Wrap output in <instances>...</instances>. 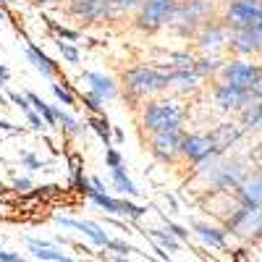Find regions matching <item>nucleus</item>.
Returning <instances> with one entry per match:
<instances>
[{
	"label": "nucleus",
	"instance_id": "nucleus-25",
	"mask_svg": "<svg viewBox=\"0 0 262 262\" xmlns=\"http://www.w3.org/2000/svg\"><path fill=\"white\" fill-rule=\"evenodd\" d=\"M170 74V84H176L179 90H194L196 81H200V76H196L191 69H176V71H168Z\"/></svg>",
	"mask_w": 262,
	"mask_h": 262
},
{
	"label": "nucleus",
	"instance_id": "nucleus-14",
	"mask_svg": "<svg viewBox=\"0 0 262 262\" xmlns=\"http://www.w3.org/2000/svg\"><path fill=\"white\" fill-rule=\"evenodd\" d=\"M228 45L238 53V55H254L259 53V39L254 34V29H228Z\"/></svg>",
	"mask_w": 262,
	"mask_h": 262
},
{
	"label": "nucleus",
	"instance_id": "nucleus-39",
	"mask_svg": "<svg viewBox=\"0 0 262 262\" xmlns=\"http://www.w3.org/2000/svg\"><path fill=\"white\" fill-rule=\"evenodd\" d=\"M13 189H16V191H29V189H32V181H29L27 176H24V179H16V181H13Z\"/></svg>",
	"mask_w": 262,
	"mask_h": 262
},
{
	"label": "nucleus",
	"instance_id": "nucleus-43",
	"mask_svg": "<svg viewBox=\"0 0 262 262\" xmlns=\"http://www.w3.org/2000/svg\"><path fill=\"white\" fill-rule=\"evenodd\" d=\"M123 139H126V134H123V131H121L118 126H113V142H116V144H121Z\"/></svg>",
	"mask_w": 262,
	"mask_h": 262
},
{
	"label": "nucleus",
	"instance_id": "nucleus-8",
	"mask_svg": "<svg viewBox=\"0 0 262 262\" xmlns=\"http://www.w3.org/2000/svg\"><path fill=\"white\" fill-rule=\"evenodd\" d=\"M212 100H215L221 113H233V111H242V107L252 100V92L238 90V86H233L228 81H221V84H215V90H212Z\"/></svg>",
	"mask_w": 262,
	"mask_h": 262
},
{
	"label": "nucleus",
	"instance_id": "nucleus-22",
	"mask_svg": "<svg viewBox=\"0 0 262 262\" xmlns=\"http://www.w3.org/2000/svg\"><path fill=\"white\" fill-rule=\"evenodd\" d=\"M86 126H90L95 134L102 139L105 147H111V142H113V126H111V121H107V116H90Z\"/></svg>",
	"mask_w": 262,
	"mask_h": 262
},
{
	"label": "nucleus",
	"instance_id": "nucleus-44",
	"mask_svg": "<svg viewBox=\"0 0 262 262\" xmlns=\"http://www.w3.org/2000/svg\"><path fill=\"white\" fill-rule=\"evenodd\" d=\"M90 184H92V191H105V184L95 176V179H90Z\"/></svg>",
	"mask_w": 262,
	"mask_h": 262
},
{
	"label": "nucleus",
	"instance_id": "nucleus-11",
	"mask_svg": "<svg viewBox=\"0 0 262 262\" xmlns=\"http://www.w3.org/2000/svg\"><path fill=\"white\" fill-rule=\"evenodd\" d=\"M212 152H217V149H215L210 134H184V142H181V152H179V155H184L189 163L196 165L200 160L210 158Z\"/></svg>",
	"mask_w": 262,
	"mask_h": 262
},
{
	"label": "nucleus",
	"instance_id": "nucleus-37",
	"mask_svg": "<svg viewBox=\"0 0 262 262\" xmlns=\"http://www.w3.org/2000/svg\"><path fill=\"white\" fill-rule=\"evenodd\" d=\"M168 231H170L173 236H176L179 242H184V238H189V231H186V228H181V226H176V223H168Z\"/></svg>",
	"mask_w": 262,
	"mask_h": 262
},
{
	"label": "nucleus",
	"instance_id": "nucleus-5",
	"mask_svg": "<svg viewBox=\"0 0 262 262\" xmlns=\"http://www.w3.org/2000/svg\"><path fill=\"white\" fill-rule=\"evenodd\" d=\"M262 16V0H228L221 21L228 29H249Z\"/></svg>",
	"mask_w": 262,
	"mask_h": 262
},
{
	"label": "nucleus",
	"instance_id": "nucleus-36",
	"mask_svg": "<svg viewBox=\"0 0 262 262\" xmlns=\"http://www.w3.org/2000/svg\"><path fill=\"white\" fill-rule=\"evenodd\" d=\"M21 163H24L29 170H39L42 168V160L37 155H32V152H24V155H21Z\"/></svg>",
	"mask_w": 262,
	"mask_h": 262
},
{
	"label": "nucleus",
	"instance_id": "nucleus-12",
	"mask_svg": "<svg viewBox=\"0 0 262 262\" xmlns=\"http://www.w3.org/2000/svg\"><path fill=\"white\" fill-rule=\"evenodd\" d=\"M238 202H242V207H249V210L262 207V173L259 170L242 181V186H238Z\"/></svg>",
	"mask_w": 262,
	"mask_h": 262
},
{
	"label": "nucleus",
	"instance_id": "nucleus-6",
	"mask_svg": "<svg viewBox=\"0 0 262 262\" xmlns=\"http://www.w3.org/2000/svg\"><path fill=\"white\" fill-rule=\"evenodd\" d=\"M221 76H223V81L238 86V90L252 92L254 86H257V81L262 79V66L238 60V58H236V60H226L223 69H221Z\"/></svg>",
	"mask_w": 262,
	"mask_h": 262
},
{
	"label": "nucleus",
	"instance_id": "nucleus-38",
	"mask_svg": "<svg viewBox=\"0 0 262 262\" xmlns=\"http://www.w3.org/2000/svg\"><path fill=\"white\" fill-rule=\"evenodd\" d=\"M0 262H27L21 254H16V252H3L0 249Z\"/></svg>",
	"mask_w": 262,
	"mask_h": 262
},
{
	"label": "nucleus",
	"instance_id": "nucleus-3",
	"mask_svg": "<svg viewBox=\"0 0 262 262\" xmlns=\"http://www.w3.org/2000/svg\"><path fill=\"white\" fill-rule=\"evenodd\" d=\"M181 123H184V111H181V105L173 102V100H152L142 111V126L149 134L181 128Z\"/></svg>",
	"mask_w": 262,
	"mask_h": 262
},
{
	"label": "nucleus",
	"instance_id": "nucleus-42",
	"mask_svg": "<svg viewBox=\"0 0 262 262\" xmlns=\"http://www.w3.org/2000/svg\"><path fill=\"white\" fill-rule=\"evenodd\" d=\"M0 131H11V134H18L21 128H16L13 123H8V121H0Z\"/></svg>",
	"mask_w": 262,
	"mask_h": 262
},
{
	"label": "nucleus",
	"instance_id": "nucleus-4",
	"mask_svg": "<svg viewBox=\"0 0 262 262\" xmlns=\"http://www.w3.org/2000/svg\"><path fill=\"white\" fill-rule=\"evenodd\" d=\"M176 6L179 0H142V6L137 11V27L147 34L168 27Z\"/></svg>",
	"mask_w": 262,
	"mask_h": 262
},
{
	"label": "nucleus",
	"instance_id": "nucleus-33",
	"mask_svg": "<svg viewBox=\"0 0 262 262\" xmlns=\"http://www.w3.org/2000/svg\"><path fill=\"white\" fill-rule=\"evenodd\" d=\"M69 168H71V179L74 176H84V163H81L79 152H71V155H69Z\"/></svg>",
	"mask_w": 262,
	"mask_h": 262
},
{
	"label": "nucleus",
	"instance_id": "nucleus-19",
	"mask_svg": "<svg viewBox=\"0 0 262 262\" xmlns=\"http://www.w3.org/2000/svg\"><path fill=\"white\" fill-rule=\"evenodd\" d=\"M194 231L200 233V238L205 244L215 247V249H223L226 247V231L215 228V226H207V223H194Z\"/></svg>",
	"mask_w": 262,
	"mask_h": 262
},
{
	"label": "nucleus",
	"instance_id": "nucleus-15",
	"mask_svg": "<svg viewBox=\"0 0 262 262\" xmlns=\"http://www.w3.org/2000/svg\"><path fill=\"white\" fill-rule=\"evenodd\" d=\"M210 139L215 144L217 152H226L228 147H233L238 139H242V126L236 123H221L215 131H210Z\"/></svg>",
	"mask_w": 262,
	"mask_h": 262
},
{
	"label": "nucleus",
	"instance_id": "nucleus-28",
	"mask_svg": "<svg viewBox=\"0 0 262 262\" xmlns=\"http://www.w3.org/2000/svg\"><path fill=\"white\" fill-rule=\"evenodd\" d=\"M53 95H55V100L60 102V105H66V107H76V95H74V90H71V84H66V81H55L53 84Z\"/></svg>",
	"mask_w": 262,
	"mask_h": 262
},
{
	"label": "nucleus",
	"instance_id": "nucleus-20",
	"mask_svg": "<svg viewBox=\"0 0 262 262\" xmlns=\"http://www.w3.org/2000/svg\"><path fill=\"white\" fill-rule=\"evenodd\" d=\"M24 97L29 100V105H32L34 111L39 113V118L45 121V126H58V118H55V107H53V105H48L45 100H42L39 95H34V92H27Z\"/></svg>",
	"mask_w": 262,
	"mask_h": 262
},
{
	"label": "nucleus",
	"instance_id": "nucleus-48",
	"mask_svg": "<svg viewBox=\"0 0 262 262\" xmlns=\"http://www.w3.org/2000/svg\"><path fill=\"white\" fill-rule=\"evenodd\" d=\"M0 105H6V97H3V92H0Z\"/></svg>",
	"mask_w": 262,
	"mask_h": 262
},
{
	"label": "nucleus",
	"instance_id": "nucleus-18",
	"mask_svg": "<svg viewBox=\"0 0 262 262\" xmlns=\"http://www.w3.org/2000/svg\"><path fill=\"white\" fill-rule=\"evenodd\" d=\"M249 128H262V100L252 97L244 107H242V131Z\"/></svg>",
	"mask_w": 262,
	"mask_h": 262
},
{
	"label": "nucleus",
	"instance_id": "nucleus-32",
	"mask_svg": "<svg viewBox=\"0 0 262 262\" xmlns=\"http://www.w3.org/2000/svg\"><path fill=\"white\" fill-rule=\"evenodd\" d=\"M58 50H60V55L69 60V63H79V48L74 45V42H63V39H58Z\"/></svg>",
	"mask_w": 262,
	"mask_h": 262
},
{
	"label": "nucleus",
	"instance_id": "nucleus-31",
	"mask_svg": "<svg viewBox=\"0 0 262 262\" xmlns=\"http://www.w3.org/2000/svg\"><path fill=\"white\" fill-rule=\"evenodd\" d=\"M79 100L84 102V107H86V111H90L92 116H105V100L100 97V95H95V92H90V90H86L84 95H79Z\"/></svg>",
	"mask_w": 262,
	"mask_h": 262
},
{
	"label": "nucleus",
	"instance_id": "nucleus-2",
	"mask_svg": "<svg viewBox=\"0 0 262 262\" xmlns=\"http://www.w3.org/2000/svg\"><path fill=\"white\" fill-rule=\"evenodd\" d=\"M210 13H212L210 0H179L168 27L181 37H194L196 29L210 21Z\"/></svg>",
	"mask_w": 262,
	"mask_h": 262
},
{
	"label": "nucleus",
	"instance_id": "nucleus-24",
	"mask_svg": "<svg viewBox=\"0 0 262 262\" xmlns=\"http://www.w3.org/2000/svg\"><path fill=\"white\" fill-rule=\"evenodd\" d=\"M55 107V118H58V126L66 131V134H84L86 131V126L81 123V121H76L71 113H66L63 107H58V105H53Z\"/></svg>",
	"mask_w": 262,
	"mask_h": 262
},
{
	"label": "nucleus",
	"instance_id": "nucleus-1",
	"mask_svg": "<svg viewBox=\"0 0 262 262\" xmlns=\"http://www.w3.org/2000/svg\"><path fill=\"white\" fill-rule=\"evenodd\" d=\"M121 79L128 100H142L170 86V74L163 69H152V66H131V69L123 71Z\"/></svg>",
	"mask_w": 262,
	"mask_h": 262
},
{
	"label": "nucleus",
	"instance_id": "nucleus-21",
	"mask_svg": "<svg viewBox=\"0 0 262 262\" xmlns=\"http://www.w3.org/2000/svg\"><path fill=\"white\" fill-rule=\"evenodd\" d=\"M86 196H90L100 210L111 212V215H123V200H113V196L105 194V191H90Z\"/></svg>",
	"mask_w": 262,
	"mask_h": 262
},
{
	"label": "nucleus",
	"instance_id": "nucleus-27",
	"mask_svg": "<svg viewBox=\"0 0 262 262\" xmlns=\"http://www.w3.org/2000/svg\"><path fill=\"white\" fill-rule=\"evenodd\" d=\"M221 69H223V63L217 60V58H212V55H210V58H196L194 66H191V71L200 76V79H202V76H210V74H215V71H221Z\"/></svg>",
	"mask_w": 262,
	"mask_h": 262
},
{
	"label": "nucleus",
	"instance_id": "nucleus-30",
	"mask_svg": "<svg viewBox=\"0 0 262 262\" xmlns=\"http://www.w3.org/2000/svg\"><path fill=\"white\" fill-rule=\"evenodd\" d=\"M149 236L155 238V242H158L163 249H170V252H179V249H181V242H179V238L173 236L170 231H158V228H152Z\"/></svg>",
	"mask_w": 262,
	"mask_h": 262
},
{
	"label": "nucleus",
	"instance_id": "nucleus-47",
	"mask_svg": "<svg viewBox=\"0 0 262 262\" xmlns=\"http://www.w3.org/2000/svg\"><path fill=\"white\" fill-rule=\"evenodd\" d=\"M165 200H168V205H170L173 210H176V207H179V205H176V200H173V196H170V194H165Z\"/></svg>",
	"mask_w": 262,
	"mask_h": 262
},
{
	"label": "nucleus",
	"instance_id": "nucleus-46",
	"mask_svg": "<svg viewBox=\"0 0 262 262\" xmlns=\"http://www.w3.org/2000/svg\"><path fill=\"white\" fill-rule=\"evenodd\" d=\"M34 6H45V3H60V0H32Z\"/></svg>",
	"mask_w": 262,
	"mask_h": 262
},
{
	"label": "nucleus",
	"instance_id": "nucleus-35",
	"mask_svg": "<svg viewBox=\"0 0 262 262\" xmlns=\"http://www.w3.org/2000/svg\"><path fill=\"white\" fill-rule=\"evenodd\" d=\"M107 249H113V252H118V254H128V252H134V247H128L126 242H121V238H111V242H107Z\"/></svg>",
	"mask_w": 262,
	"mask_h": 262
},
{
	"label": "nucleus",
	"instance_id": "nucleus-13",
	"mask_svg": "<svg viewBox=\"0 0 262 262\" xmlns=\"http://www.w3.org/2000/svg\"><path fill=\"white\" fill-rule=\"evenodd\" d=\"M58 223L66 226V228L81 231V233L90 238L92 244H97V247H107V242H111V236H107V233H105L97 223H92V221H76V217H63V215H58Z\"/></svg>",
	"mask_w": 262,
	"mask_h": 262
},
{
	"label": "nucleus",
	"instance_id": "nucleus-16",
	"mask_svg": "<svg viewBox=\"0 0 262 262\" xmlns=\"http://www.w3.org/2000/svg\"><path fill=\"white\" fill-rule=\"evenodd\" d=\"M84 79L90 81V92L100 95L102 100H113V97L118 95V90H116V81H113L111 76L100 74V71H84Z\"/></svg>",
	"mask_w": 262,
	"mask_h": 262
},
{
	"label": "nucleus",
	"instance_id": "nucleus-17",
	"mask_svg": "<svg viewBox=\"0 0 262 262\" xmlns=\"http://www.w3.org/2000/svg\"><path fill=\"white\" fill-rule=\"evenodd\" d=\"M27 58L34 63V69L42 74V76H58L60 74V69H58V63L53 60V58H48L45 53H42L37 45H32V42H29V45H27Z\"/></svg>",
	"mask_w": 262,
	"mask_h": 262
},
{
	"label": "nucleus",
	"instance_id": "nucleus-45",
	"mask_svg": "<svg viewBox=\"0 0 262 262\" xmlns=\"http://www.w3.org/2000/svg\"><path fill=\"white\" fill-rule=\"evenodd\" d=\"M0 18H13L11 11H8V6H0Z\"/></svg>",
	"mask_w": 262,
	"mask_h": 262
},
{
	"label": "nucleus",
	"instance_id": "nucleus-9",
	"mask_svg": "<svg viewBox=\"0 0 262 262\" xmlns=\"http://www.w3.org/2000/svg\"><path fill=\"white\" fill-rule=\"evenodd\" d=\"M194 39H196V45H200L205 53H212V50H217L221 45L228 42V27L223 24L221 18H212V21H207V24H202L200 29H196Z\"/></svg>",
	"mask_w": 262,
	"mask_h": 262
},
{
	"label": "nucleus",
	"instance_id": "nucleus-40",
	"mask_svg": "<svg viewBox=\"0 0 262 262\" xmlns=\"http://www.w3.org/2000/svg\"><path fill=\"white\" fill-rule=\"evenodd\" d=\"M8 79H11V71L6 69L3 63H0V86H6V84H8Z\"/></svg>",
	"mask_w": 262,
	"mask_h": 262
},
{
	"label": "nucleus",
	"instance_id": "nucleus-7",
	"mask_svg": "<svg viewBox=\"0 0 262 262\" xmlns=\"http://www.w3.org/2000/svg\"><path fill=\"white\" fill-rule=\"evenodd\" d=\"M181 142H184V128H173V131H160V134L149 137V149L152 155L163 163L176 160V155L181 152Z\"/></svg>",
	"mask_w": 262,
	"mask_h": 262
},
{
	"label": "nucleus",
	"instance_id": "nucleus-29",
	"mask_svg": "<svg viewBox=\"0 0 262 262\" xmlns=\"http://www.w3.org/2000/svg\"><path fill=\"white\" fill-rule=\"evenodd\" d=\"M32 252H34L37 259H48V262H74L69 254H63V252L55 249V247H32Z\"/></svg>",
	"mask_w": 262,
	"mask_h": 262
},
{
	"label": "nucleus",
	"instance_id": "nucleus-34",
	"mask_svg": "<svg viewBox=\"0 0 262 262\" xmlns=\"http://www.w3.org/2000/svg\"><path fill=\"white\" fill-rule=\"evenodd\" d=\"M105 163H107V168H118V165H123L121 152L113 149V147H107V149H105Z\"/></svg>",
	"mask_w": 262,
	"mask_h": 262
},
{
	"label": "nucleus",
	"instance_id": "nucleus-26",
	"mask_svg": "<svg viewBox=\"0 0 262 262\" xmlns=\"http://www.w3.org/2000/svg\"><path fill=\"white\" fill-rule=\"evenodd\" d=\"M42 21L48 24V29L58 37V39H63V42H79V37H81V32H76V29H69V27H63V24H58V21H53V18H48V16H42Z\"/></svg>",
	"mask_w": 262,
	"mask_h": 262
},
{
	"label": "nucleus",
	"instance_id": "nucleus-23",
	"mask_svg": "<svg viewBox=\"0 0 262 262\" xmlns=\"http://www.w3.org/2000/svg\"><path fill=\"white\" fill-rule=\"evenodd\" d=\"M111 179H113V186H116L118 191H123V194H128V196H139V189L134 186V181L126 176V168H123V165L111 168Z\"/></svg>",
	"mask_w": 262,
	"mask_h": 262
},
{
	"label": "nucleus",
	"instance_id": "nucleus-49",
	"mask_svg": "<svg viewBox=\"0 0 262 262\" xmlns=\"http://www.w3.org/2000/svg\"><path fill=\"white\" fill-rule=\"evenodd\" d=\"M11 3V0H0V6H8Z\"/></svg>",
	"mask_w": 262,
	"mask_h": 262
},
{
	"label": "nucleus",
	"instance_id": "nucleus-50",
	"mask_svg": "<svg viewBox=\"0 0 262 262\" xmlns=\"http://www.w3.org/2000/svg\"><path fill=\"white\" fill-rule=\"evenodd\" d=\"M0 191H3V184H0Z\"/></svg>",
	"mask_w": 262,
	"mask_h": 262
},
{
	"label": "nucleus",
	"instance_id": "nucleus-41",
	"mask_svg": "<svg viewBox=\"0 0 262 262\" xmlns=\"http://www.w3.org/2000/svg\"><path fill=\"white\" fill-rule=\"evenodd\" d=\"M252 29H254V34H257V39H259V53H262V16L257 18V24H254Z\"/></svg>",
	"mask_w": 262,
	"mask_h": 262
},
{
	"label": "nucleus",
	"instance_id": "nucleus-10",
	"mask_svg": "<svg viewBox=\"0 0 262 262\" xmlns=\"http://www.w3.org/2000/svg\"><path fill=\"white\" fill-rule=\"evenodd\" d=\"M69 13L81 21H100L116 11L111 6V0H69Z\"/></svg>",
	"mask_w": 262,
	"mask_h": 262
}]
</instances>
